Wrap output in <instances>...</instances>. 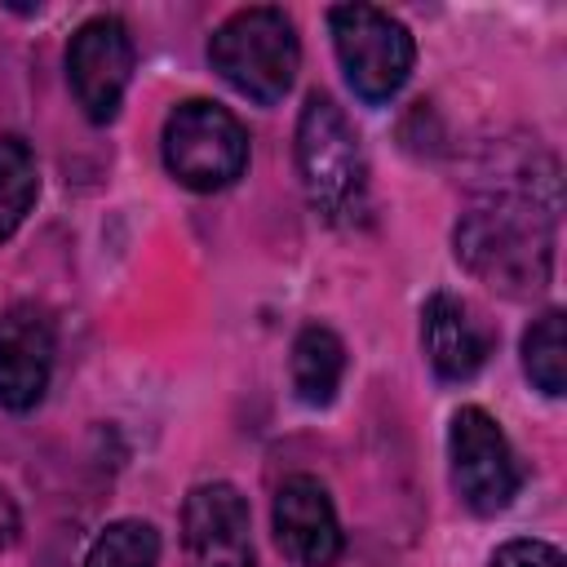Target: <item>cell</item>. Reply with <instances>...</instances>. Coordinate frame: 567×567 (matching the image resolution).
Masks as SVG:
<instances>
[{
  "label": "cell",
  "instance_id": "cell-15",
  "mask_svg": "<svg viewBox=\"0 0 567 567\" xmlns=\"http://www.w3.org/2000/svg\"><path fill=\"white\" fill-rule=\"evenodd\" d=\"M84 567H159V532L142 518H115L89 545Z\"/></svg>",
  "mask_w": 567,
  "mask_h": 567
},
{
  "label": "cell",
  "instance_id": "cell-7",
  "mask_svg": "<svg viewBox=\"0 0 567 567\" xmlns=\"http://www.w3.org/2000/svg\"><path fill=\"white\" fill-rule=\"evenodd\" d=\"M128 75H133L128 27L111 13L89 18L66 44V80H71V93H75L80 111L93 124H111L120 102H124Z\"/></svg>",
  "mask_w": 567,
  "mask_h": 567
},
{
  "label": "cell",
  "instance_id": "cell-12",
  "mask_svg": "<svg viewBox=\"0 0 567 567\" xmlns=\"http://www.w3.org/2000/svg\"><path fill=\"white\" fill-rule=\"evenodd\" d=\"M341 377H346L341 337L323 323L301 328L297 341H292V390H297V399L310 403V408H323V403H332Z\"/></svg>",
  "mask_w": 567,
  "mask_h": 567
},
{
  "label": "cell",
  "instance_id": "cell-9",
  "mask_svg": "<svg viewBox=\"0 0 567 567\" xmlns=\"http://www.w3.org/2000/svg\"><path fill=\"white\" fill-rule=\"evenodd\" d=\"M53 319L35 301H13L0 315V408L31 412L53 377Z\"/></svg>",
  "mask_w": 567,
  "mask_h": 567
},
{
  "label": "cell",
  "instance_id": "cell-8",
  "mask_svg": "<svg viewBox=\"0 0 567 567\" xmlns=\"http://www.w3.org/2000/svg\"><path fill=\"white\" fill-rule=\"evenodd\" d=\"M182 545L190 567H257L248 501L230 483H199L182 505Z\"/></svg>",
  "mask_w": 567,
  "mask_h": 567
},
{
  "label": "cell",
  "instance_id": "cell-14",
  "mask_svg": "<svg viewBox=\"0 0 567 567\" xmlns=\"http://www.w3.org/2000/svg\"><path fill=\"white\" fill-rule=\"evenodd\" d=\"M35 190H40V168L31 146L4 133L0 137V244L22 226V217L35 204Z\"/></svg>",
  "mask_w": 567,
  "mask_h": 567
},
{
  "label": "cell",
  "instance_id": "cell-1",
  "mask_svg": "<svg viewBox=\"0 0 567 567\" xmlns=\"http://www.w3.org/2000/svg\"><path fill=\"white\" fill-rule=\"evenodd\" d=\"M456 257L487 288L532 297L554 270V204L536 190H496L456 221Z\"/></svg>",
  "mask_w": 567,
  "mask_h": 567
},
{
  "label": "cell",
  "instance_id": "cell-6",
  "mask_svg": "<svg viewBox=\"0 0 567 567\" xmlns=\"http://www.w3.org/2000/svg\"><path fill=\"white\" fill-rule=\"evenodd\" d=\"M447 456H452V483L456 496L474 514H501L518 496V461L509 452V439L483 408H461L447 425Z\"/></svg>",
  "mask_w": 567,
  "mask_h": 567
},
{
  "label": "cell",
  "instance_id": "cell-4",
  "mask_svg": "<svg viewBox=\"0 0 567 567\" xmlns=\"http://www.w3.org/2000/svg\"><path fill=\"white\" fill-rule=\"evenodd\" d=\"M159 151H164V168L186 190H199V195L226 190L248 168L244 124L221 102H208V97H190L168 111Z\"/></svg>",
  "mask_w": 567,
  "mask_h": 567
},
{
  "label": "cell",
  "instance_id": "cell-5",
  "mask_svg": "<svg viewBox=\"0 0 567 567\" xmlns=\"http://www.w3.org/2000/svg\"><path fill=\"white\" fill-rule=\"evenodd\" d=\"M328 27H332L337 62L363 102H372V106L390 102L408 84L416 44L399 18H390L385 9H372V4H337L328 13Z\"/></svg>",
  "mask_w": 567,
  "mask_h": 567
},
{
  "label": "cell",
  "instance_id": "cell-13",
  "mask_svg": "<svg viewBox=\"0 0 567 567\" xmlns=\"http://www.w3.org/2000/svg\"><path fill=\"white\" fill-rule=\"evenodd\" d=\"M523 372L549 399H558L567 390V319H563V310H545L523 332Z\"/></svg>",
  "mask_w": 567,
  "mask_h": 567
},
{
  "label": "cell",
  "instance_id": "cell-11",
  "mask_svg": "<svg viewBox=\"0 0 567 567\" xmlns=\"http://www.w3.org/2000/svg\"><path fill=\"white\" fill-rule=\"evenodd\" d=\"M421 346L443 381H470L492 354V328L474 315L470 301L434 292L421 306Z\"/></svg>",
  "mask_w": 567,
  "mask_h": 567
},
{
  "label": "cell",
  "instance_id": "cell-10",
  "mask_svg": "<svg viewBox=\"0 0 567 567\" xmlns=\"http://www.w3.org/2000/svg\"><path fill=\"white\" fill-rule=\"evenodd\" d=\"M275 540L297 567H332L341 554V523L319 478L292 474L275 492Z\"/></svg>",
  "mask_w": 567,
  "mask_h": 567
},
{
  "label": "cell",
  "instance_id": "cell-17",
  "mask_svg": "<svg viewBox=\"0 0 567 567\" xmlns=\"http://www.w3.org/2000/svg\"><path fill=\"white\" fill-rule=\"evenodd\" d=\"M18 527H22V523H18V509H13V501L0 492V549H9V545L18 540Z\"/></svg>",
  "mask_w": 567,
  "mask_h": 567
},
{
  "label": "cell",
  "instance_id": "cell-3",
  "mask_svg": "<svg viewBox=\"0 0 567 567\" xmlns=\"http://www.w3.org/2000/svg\"><path fill=\"white\" fill-rule=\"evenodd\" d=\"M208 62L213 71L244 97L275 106L301 66V44H297V27L284 9L275 4H252L230 13L213 40H208Z\"/></svg>",
  "mask_w": 567,
  "mask_h": 567
},
{
  "label": "cell",
  "instance_id": "cell-2",
  "mask_svg": "<svg viewBox=\"0 0 567 567\" xmlns=\"http://www.w3.org/2000/svg\"><path fill=\"white\" fill-rule=\"evenodd\" d=\"M297 168L310 208L328 226H354L368 213V159L359 133L328 93H310L297 115Z\"/></svg>",
  "mask_w": 567,
  "mask_h": 567
},
{
  "label": "cell",
  "instance_id": "cell-16",
  "mask_svg": "<svg viewBox=\"0 0 567 567\" xmlns=\"http://www.w3.org/2000/svg\"><path fill=\"white\" fill-rule=\"evenodd\" d=\"M487 567H567V558L549 540H505Z\"/></svg>",
  "mask_w": 567,
  "mask_h": 567
}]
</instances>
